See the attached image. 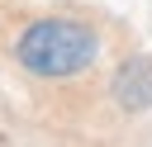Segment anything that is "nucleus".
Wrapping results in <instances>:
<instances>
[{
  "label": "nucleus",
  "instance_id": "obj_1",
  "mask_svg": "<svg viewBox=\"0 0 152 147\" xmlns=\"http://www.w3.org/2000/svg\"><path fill=\"white\" fill-rule=\"evenodd\" d=\"M14 62L28 71V76H43V81H66V76H81L100 62V33L86 24V19H71V14H43V19H28L14 38Z\"/></svg>",
  "mask_w": 152,
  "mask_h": 147
},
{
  "label": "nucleus",
  "instance_id": "obj_2",
  "mask_svg": "<svg viewBox=\"0 0 152 147\" xmlns=\"http://www.w3.org/2000/svg\"><path fill=\"white\" fill-rule=\"evenodd\" d=\"M109 100L128 114H142L152 109V57L138 52V57H124L109 76Z\"/></svg>",
  "mask_w": 152,
  "mask_h": 147
}]
</instances>
